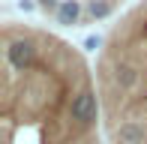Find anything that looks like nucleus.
<instances>
[{
	"label": "nucleus",
	"mask_w": 147,
	"mask_h": 144,
	"mask_svg": "<svg viewBox=\"0 0 147 144\" xmlns=\"http://www.w3.org/2000/svg\"><path fill=\"white\" fill-rule=\"evenodd\" d=\"M117 141L120 144H144L147 141V126L141 120H123L117 126Z\"/></svg>",
	"instance_id": "3"
},
{
	"label": "nucleus",
	"mask_w": 147,
	"mask_h": 144,
	"mask_svg": "<svg viewBox=\"0 0 147 144\" xmlns=\"http://www.w3.org/2000/svg\"><path fill=\"white\" fill-rule=\"evenodd\" d=\"M99 42H102L99 36H87V39H84V48H87V51H96V48H99Z\"/></svg>",
	"instance_id": "7"
},
{
	"label": "nucleus",
	"mask_w": 147,
	"mask_h": 144,
	"mask_svg": "<svg viewBox=\"0 0 147 144\" xmlns=\"http://www.w3.org/2000/svg\"><path fill=\"white\" fill-rule=\"evenodd\" d=\"M60 3H63V0H42V6H48V9L51 6H60Z\"/></svg>",
	"instance_id": "8"
},
{
	"label": "nucleus",
	"mask_w": 147,
	"mask_h": 144,
	"mask_svg": "<svg viewBox=\"0 0 147 144\" xmlns=\"http://www.w3.org/2000/svg\"><path fill=\"white\" fill-rule=\"evenodd\" d=\"M138 81H141V72L132 66V63L120 60L117 66H114V84H117L120 90H135V87H138Z\"/></svg>",
	"instance_id": "4"
},
{
	"label": "nucleus",
	"mask_w": 147,
	"mask_h": 144,
	"mask_svg": "<svg viewBox=\"0 0 147 144\" xmlns=\"http://www.w3.org/2000/svg\"><path fill=\"white\" fill-rule=\"evenodd\" d=\"M96 114H99L96 93H93L90 87L78 90V93L72 96V102H69V117L75 123H81V126H90V123H96Z\"/></svg>",
	"instance_id": "1"
},
{
	"label": "nucleus",
	"mask_w": 147,
	"mask_h": 144,
	"mask_svg": "<svg viewBox=\"0 0 147 144\" xmlns=\"http://www.w3.org/2000/svg\"><path fill=\"white\" fill-rule=\"evenodd\" d=\"M87 12H90L93 18H108L111 15V3H108V0H90V3H87Z\"/></svg>",
	"instance_id": "6"
},
{
	"label": "nucleus",
	"mask_w": 147,
	"mask_h": 144,
	"mask_svg": "<svg viewBox=\"0 0 147 144\" xmlns=\"http://www.w3.org/2000/svg\"><path fill=\"white\" fill-rule=\"evenodd\" d=\"M78 15H81V3H78V0H63V3L57 6V21L60 24H75Z\"/></svg>",
	"instance_id": "5"
},
{
	"label": "nucleus",
	"mask_w": 147,
	"mask_h": 144,
	"mask_svg": "<svg viewBox=\"0 0 147 144\" xmlns=\"http://www.w3.org/2000/svg\"><path fill=\"white\" fill-rule=\"evenodd\" d=\"M33 60H36V45L30 39H9L6 42V63L15 72H24Z\"/></svg>",
	"instance_id": "2"
}]
</instances>
